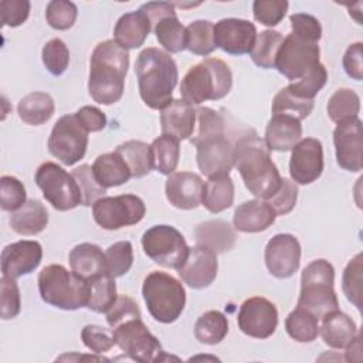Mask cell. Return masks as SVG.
I'll return each instance as SVG.
<instances>
[{"label":"cell","instance_id":"680465c9","mask_svg":"<svg viewBox=\"0 0 363 363\" xmlns=\"http://www.w3.org/2000/svg\"><path fill=\"white\" fill-rule=\"evenodd\" d=\"M1 26L18 27L30 14V1L27 0H3L0 3Z\"/></svg>","mask_w":363,"mask_h":363},{"label":"cell","instance_id":"ffe728a7","mask_svg":"<svg viewBox=\"0 0 363 363\" xmlns=\"http://www.w3.org/2000/svg\"><path fill=\"white\" fill-rule=\"evenodd\" d=\"M217 254L206 247L196 244L194 247L189 248L187 258L177 269V274L190 288L203 289L213 284L217 277Z\"/></svg>","mask_w":363,"mask_h":363},{"label":"cell","instance_id":"484cf974","mask_svg":"<svg viewBox=\"0 0 363 363\" xmlns=\"http://www.w3.org/2000/svg\"><path fill=\"white\" fill-rule=\"evenodd\" d=\"M301 121L285 115H272L267 125L264 140L269 150L288 152L301 140Z\"/></svg>","mask_w":363,"mask_h":363},{"label":"cell","instance_id":"4316f807","mask_svg":"<svg viewBox=\"0 0 363 363\" xmlns=\"http://www.w3.org/2000/svg\"><path fill=\"white\" fill-rule=\"evenodd\" d=\"M69 267L72 272L85 281L108 272L105 252L91 242L78 244L69 251Z\"/></svg>","mask_w":363,"mask_h":363},{"label":"cell","instance_id":"f35d334b","mask_svg":"<svg viewBox=\"0 0 363 363\" xmlns=\"http://www.w3.org/2000/svg\"><path fill=\"white\" fill-rule=\"evenodd\" d=\"M282 41V34L274 30H264L259 34H257L254 47L250 51L252 62L265 69L275 68L277 54L279 51Z\"/></svg>","mask_w":363,"mask_h":363},{"label":"cell","instance_id":"d6986e66","mask_svg":"<svg viewBox=\"0 0 363 363\" xmlns=\"http://www.w3.org/2000/svg\"><path fill=\"white\" fill-rule=\"evenodd\" d=\"M257 38L254 23L244 18H223L214 26L216 47L233 55L250 54Z\"/></svg>","mask_w":363,"mask_h":363},{"label":"cell","instance_id":"91938a15","mask_svg":"<svg viewBox=\"0 0 363 363\" xmlns=\"http://www.w3.org/2000/svg\"><path fill=\"white\" fill-rule=\"evenodd\" d=\"M363 44L359 41V43H354V44H350L343 55V60H342V64H343V68L346 71V74L356 79V81H362L363 79V64H362V57H363Z\"/></svg>","mask_w":363,"mask_h":363},{"label":"cell","instance_id":"8992f818","mask_svg":"<svg viewBox=\"0 0 363 363\" xmlns=\"http://www.w3.org/2000/svg\"><path fill=\"white\" fill-rule=\"evenodd\" d=\"M38 291L41 299L64 311H75L88 303V281L68 271L64 265L51 264L38 274Z\"/></svg>","mask_w":363,"mask_h":363},{"label":"cell","instance_id":"836d02e7","mask_svg":"<svg viewBox=\"0 0 363 363\" xmlns=\"http://www.w3.org/2000/svg\"><path fill=\"white\" fill-rule=\"evenodd\" d=\"M159 44L169 52L186 50V27L179 21L177 14L163 16L152 24Z\"/></svg>","mask_w":363,"mask_h":363},{"label":"cell","instance_id":"f6af8a7d","mask_svg":"<svg viewBox=\"0 0 363 363\" xmlns=\"http://www.w3.org/2000/svg\"><path fill=\"white\" fill-rule=\"evenodd\" d=\"M106 269L113 278L122 277L129 272L133 264V248L130 241H118L108 247L106 252Z\"/></svg>","mask_w":363,"mask_h":363},{"label":"cell","instance_id":"7dc6e473","mask_svg":"<svg viewBox=\"0 0 363 363\" xmlns=\"http://www.w3.org/2000/svg\"><path fill=\"white\" fill-rule=\"evenodd\" d=\"M43 64L47 71L55 77L64 74L69 64V50L67 44L60 38L50 40L41 51Z\"/></svg>","mask_w":363,"mask_h":363},{"label":"cell","instance_id":"f1b7e54d","mask_svg":"<svg viewBox=\"0 0 363 363\" xmlns=\"http://www.w3.org/2000/svg\"><path fill=\"white\" fill-rule=\"evenodd\" d=\"M196 244L216 254L230 251L237 240L234 228L224 220H208L200 223L194 230Z\"/></svg>","mask_w":363,"mask_h":363},{"label":"cell","instance_id":"6da1fadb","mask_svg":"<svg viewBox=\"0 0 363 363\" xmlns=\"http://www.w3.org/2000/svg\"><path fill=\"white\" fill-rule=\"evenodd\" d=\"M199 130L191 138L197 149V166L210 177L230 176L234 166V145L225 135V121L214 109L201 106L196 111Z\"/></svg>","mask_w":363,"mask_h":363},{"label":"cell","instance_id":"ee69618b","mask_svg":"<svg viewBox=\"0 0 363 363\" xmlns=\"http://www.w3.org/2000/svg\"><path fill=\"white\" fill-rule=\"evenodd\" d=\"M362 252L356 254L346 265L342 277V289L349 302L362 309Z\"/></svg>","mask_w":363,"mask_h":363},{"label":"cell","instance_id":"6f0895ef","mask_svg":"<svg viewBox=\"0 0 363 363\" xmlns=\"http://www.w3.org/2000/svg\"><path fill=\"white\" fill-rule=\"evenodd\" d=\"M289 21L292 27L291 33L294 35L312 43H319L322 37V26L316 17L306 13H295L289 16Z\"/></svg>","mask_w":363,"mask_h":363},{"label":"cell","instance_id":"9c48e42d","mask_svg":"<svg viewBox=\"0 0 363 363\" xmlns=\"http://www.w3.org/2000/svg\"><path fill=\"white\" fill-rule=\"evenodd\" d=\"M35 183L41 189L44 199L58 211H68L82 204L77 180L54 162H45L37 169Z\"/></svg>","mask_w":363,"mask_h":363},{"label":"cell","instance_id":"83f0119b","mask_svg":"<svg viewBox=\"0 0 363 363\" xmlns=\"http://www.w3.org/2000/svg\"><path fill=\"white\" fill-rule=\"evenodd\" d=\"M319 333L329 347L346 349L357 335V326L349 315L336 309L322 318Z\"/></svg>","mask_w":363,"mask_h":363},{"label":"cell","instance_id":"11a10c76","mask_svg":"<svg viewBox=\"0 0 363 363\" xmlns=\"http://www.w3.org/2000/svg\"><path fill=\"white\" fill-rule=\"evenodd\" d=\"M135 318H140V311L138 303L128 295H119L113 305L106 311V322L111 329Z\"/></svg>","mask_w":363,"mask_h":363},{"label":"cell","instance_id":"74e56055","mask_svg":"<svg viewBox=\"0 0 363 363\" xmlns=\"http://www.w3.org/2000/svg\"><path fill=\"white\" fill-rule=\"evenodd\" d=\"M89 295L86 308L96 313H106L118 298L115 278L108 272L88 281Z\"/></svg>","mask_w":363,"mask_h":363},{"label":"cell","instance_id":"7a4b0ae2","mask_svg":"<svg viewBox=\"0 0 363 363\" xmlns=\"http://www.w3.org/2000/svg\"><path fill=\"white\" fill-rule=\"evenodd\" d=\"M269 152L257 133L244 135L234 143V166L248 191L261 200L272 197L282 182Z\"/></svg>","mask_w":363,"mask_h":363},{"label":"cell","instance_id":"9a60e30c","mask_svg":"<svg viewBox=\"0 0 363 363\" xmlns=\"http://www.w3.org/2000/svg\"><path fill=\"white\" fill-rule=\"evenodd\" d=\"M240 330L255 339H267L275 333L278 326L277 306L264 296L245 299L237 316Z\"/></svg>","mask_w":363,"mask_h":363},{"label":"cell","instance_id":"44dd1931","mask_svg":"<svg viewBox=\"0 0 363 363\" xmlns=\"http://www.w3.org/2000/svg\"><path fill=\"white\" fill-rule=\"evenodd\" d=\"M43 247L34 240H21L6 245L1 251L3 277L17 279L33 272L41 262Z\"/></svg>","mask_w":363,"mask_h":363},{"label":"cell","instance_id":"f546056e","mask_svg":"<svg viewBox=\"0 0 363 363\" xmlns=\"http://www.w3.org/2000/svg\"><path fill=\"white\" fill-rule=\"evenodd\" d=\"M48 224V213L40 200L30 199L11 213L10 227L20 235H35Z\"/></svg>","mask_w":363,"mask_h":363},{"label":"cell","instance_id":"94428289","mask_svg":"<svg viewBox=\"0 0 363 363\" xmlns=\"http://www.w3.org/2000/svg\"><path fill=\"white\" fill-rule=\"evenodd\" d=\"M78 121L88 132H99L106 126L105 113L96 106L85 105L75 112Z\"/></svg>","mask_w":363,"mask_h":363},{"label":"cell","instance_id":"d4e9b609","mask_svg":"<svg viewBox=\"0 0 363 363\" xmlns=\"http://www.w3.org/2000/svg\"><path fill=\"white\" fill-rule=\"evenodd\" d=\"M152 30L150 20L139 9L136 11L125 13L119 17L113 28L115 41L125 50H132L143 45Z\"/></svg>","mask_w":363,"mask_h":363},{"label":"cell","instance_id":"603a6c76","mask_svg":"<svg viewBox=\"0 0 363 363\" xmlns=\"http://www.w3.org/2000/svg\"><path fill=\"white\" fill-rule=\"evenodd\" d=\"M196 125V109L183 99H172L162 109L160 128L162 135H169L177 140L189 139L193 135Z\"/></svg>","mask_w":363,"mask_h":363},{"label":"cell","instance_id":"8fae6325","mask_svg":"<svg viewBox=\"0 0 363 363\" xmlns=\"http://www.w3.org/2000/svg\"><path fill=\"white\" fill-rule=\"evenodd\" d=\"M112 330L116 346L132 360L147 363L167 359L159 339L150 333L140 318L126 320Z\"/></svg>","mask_w":363,"mask_h":363},{"label":"cell","instance_id":"4dcf8cb0","mask_svg":"<svg viewBox=\"0 0 363 363\" xmlns=\"http://www.w3.org/2000/svg\"><path fill=\"white\" fill-rule=\"evenodd\" d=\"M92 172L96 182L105 189L121 186L132 177L128 164L116 150L99 155L92 164Z\"/></svg>","mask_w":363,"mask_h":363},{"label":"cell","instance_id":"bcb514c9","mask_svg":"<svg viewBox=\"0 0 363 363\" xmlns=\"http://www.w3.org/2000/svg\"><path fill=\"white\" fill-rule=\"evenodd\" d=\"M328 81V71L323 64H316L311 71H308L301 79L291 82L288 89L295 95L306 99H313L315 95L325 86Z\"/></svg>","mask_w":363,"mask_h":363},{"label":"cell","instance_id":"f907efd6","mask_svg":"<svg viewBox=\"0 0 363 363\" xmlns=\"http://www.w3.org/2000/svg\"><path fill=\"white\" fill-rule=\"evenodd\" d=\"M27 201L24 184L13 176H3L0 179V206L6 211H16Z\"/></svg>","mask_w":363,"mask_h":363},{"label":"cell","instance_id":"52a82bcc","mask_svg":"<svg viewBox=\"0 0 363 363\" xmlns=\"http://www.w3.org/2000/svg\"><path fill=\"white\" fill-rule=\"evenodd\" d=\"M333 285L335 268L329 261L319 258L309 262L301 275L298 306L312 313L318 320L326 313L339 309V301Z\"/></svg>","mask_w":363,"mask_h":363},{"label":"cell","instance_id":"d6a6232c","mask_svg":"<svg viewBox=\"0 0 363 363\" xmlns=\"http://www.w3.org/2000/svg\"><path fill=\"white\" fill-rule=\"evenodd\" d=\"M234 203V183L230 176L210 177L201 193V204L210 213H221Z\"/></svg>","mask_w":363,"mask_h":363},{"label":"cell","instance_id":"816d5d0a","mask_svg":"<svg viewBox=\"0 0 363 363\" xmlns=\"http://www.w3.org/2000/svg\"><path fill=\"white\" fill-rule=\"evenodd\" d=\"M21 299L20 289L13 278L1 277L0 279V316L1 319H13L20 313Z\"/></svg>","mask_w":363,"mask_h":363},{"label":"cell","instance_id":"ab89813d","mask_svg":"<svg viewBox=\"0 0 363 363\" xmlns=\"http://www.w3.org/2000/svg\"><path fill=\"white\" fill-rule=\"evenodd\" d=\"M286 333L299 343L313 342L319 335L318 319L301 306H296L285 319Z\"/></svg>","mask_w":363,"mask_h":363},{"label":"cell","instance_id":"7bdbcfd3","mask_svg":"<svg viewBox=\"0 0 363 363\" xmlns=\"http://www.w3.org/2000/svg\"><path fill=\"white\" fill-rule=\"evenodd\" d=\"M326 109L330 121L336 123L345 119L357 118L360 111V98L353 89L340 88L329 98Z\"/></svg>","mask_w":363,"mask_h":363},{"label":"cell","instance_id":"d590c367","mask_svg":"<svg viewBox=\"0 0 363 363\" xmlns=\"http://www.w3.org/2000/svg\"><path fill=\"white\" fill-rule=\"evenodd\" d=\"M228 333V320L220 311H207L196 320L194 336L200 343L217 345Z\"/></svg>","mask_w":363,"mask_h":363},{"label":"cell","instance_id":"5bb4252c","mask_svg":"<svg viewBox=\"0 0 363 363\" xmlns=\"http://www.w3.org/2000/svg\"><path fill=\"white\" fill-rule=\"evenodd\" d=\"M320 48L318 43L299 38L289 33L277 54L275 68L286 79L295 82L319 64Z\"/></svg>","mask_w":363,"mask_h":363},{"label":"cell","instance_id":"30bf717a","mask_svg":"<svg viewBox=\"0 0 363 363\" xmlns=\"http://www.w3.org/2000/svg\"><path fill=\"white\" fill-rule=\"evenodd\" d=\"M142 247L153 262L173 269H179L189 254V245L182 233L167 224L147 228L142 235Z\"/></svg>","mask_w":363,"mask_h":363},{"label":"cell","instance_id":"ac0fdd59","mask_svg":"<svg viewBox=\"0 0 363 363\" xmlns=\"http://www.w3.org/2000/svg\"><path fill=\"white\" fill-rule=\"evenodd\" d=\"M265 265L271 275L284 279L292 277L301 264V244L292 234H277L265 247Z\"/></svg>","mask_w":363,"mask_h":363},{"label":"cell","instance_id":"2e32d148","mask_svg":"<svg viewBox=\"0 0 363 363\" xmlns=\"http://www.w3.org/2000/svg\"><path fill=\"white\" fill-rule=\"evenodd\" d=\"M333 145L337 164L347 172H360L363 167L362 121L350 118L339 122L333 130Z\"/></svg>","mask_w":363,"mask_h":363},{"label":"cell","instance_id":"681fc988","mask_svg":"<svg viewBox=\"0 0 363 363\" xmlns=\"http://www.w3.org/2000/svg\"><path fill=\"white\" fill-rule=\"evenodd\" d=\"M78 16V9L72 1L52 0L47 4L45 18L50 27L55 30H68L74 26Z\"/></svg>","mask_w":363,"mask_h":363},{"label":"cell","instance_id":"277c9868","mask_svg":"<svg viewBox=\"0 0 363 363\" xmlns=\"http://www.w3.org/2000/svg\"><path fill=\"white\" fill-rule=\"evenodd\" d=\"M135 72L140 98L149 108L162 111L172 102L179 71L169 52L155 47L142 50L135 62Z\"/></svg>","mask_w":363,"mask_h":363},{"label":"cell","instance_id":"1f68e13d","mask_svg":"<svg viewBox=\"0 0 363 363\" xmlns=\"http://www.w3.org/2000/svg\"><path fill=\"white\" fill-rule=\"evenodd\" d=\"M17 111L23 122L38 126L51 119L55 111V104L52 96L47 92H31L20 99Z\"/></svg>","mask_w":363,"mask_h":363},{"label":"cell","instance_id":"ba28073f","mask_svg":"<svg viewBox=\"0 0 363 363\" xmlns=\"http://www.w3.org/2000/svg\"><path fill=\"white\" fill-rule=\"evenodd\" d=\"M142 295L149 313L160 323L174 322L186 305V291L182 282L162 271H152L146 275Z\"/></svg>","mask_w":363,"mask_h":363},{"label":"cell","instance_id":"4fadbf2b","mask_svg":"<svg viewBox=\"0 0 363 363\" xmlns=\"http://www.w3.org/2000/svg\"><path fill=\"white\" fill-rule=\"evenodd\" d=\"M145 214V203L135 194L101 197L92 204L94 220L104 230H119L135 225L143 220Z\"/></svg>","mask_w":363,"mask_h":363},{"label":"cell","instance_id":"3957f363","mask_svg":"<svg viewBox=\"0 0 363 363\" xmlns=\"http://www.w3.org/2000/svg\"><path fill=\"white\" fill-rule=\"evenodd\" d=\"M129 68V52L115 40H106L92 51L88 91L91 98L101 105L118 102L125 89Z\"/></svg>","mask_w":363,"mask_h":363},{"label":"cell","instance_id":"e575fe53","mask_svg":"<svg viewBox=\"0 0 363 363\" xmlns=\"http://www.w3.org/2000/svg\"><path fill=\"white\" fill-rule=\"evenodd\" d=\"M128 164L132 177H143L153 169L150 145L142 140H128L115 149Z\"/></svg>","mask_w":363,"mask_h":363},{"label":"cell","instance_id":"60d3db41","mask_svg":"<svg viewBox=\"0 0 363 363\" xmlns=\"http://www.w3.org/2000/svg\"><path fill=\"white\" fill-rule=\"evenodd\" d=\"M186 48L196 55H208L216 50L214 24L208 20H196L186 27Z\"/></svg>","mask_w":363,"mask_h":363},{"label":"cell","instance_id":"cb8c5ba5","mask_svg":"<svg viewBox=\"0 0 363 363\" xmlns=\"http://www.w3.org/2000/svg\"><path fill=\"white\" fill-rule=\"evenodd\" d=\"M275 217L277 214L267 201L255 199L244 201L235 208L233 223L234 228L241 233H259L271 227Z\"/></svg>","mask_w":363,"mask_h":363},{"label":"cell","instance_id":"f5cc1de1","mask_svg":"<svg viewBox=\"0 0 363 363\" xmlns=\"http://www.w3.org/2000/svg\"><path fill=\"white\" fill-rule=\"evenodd\" d=\"M288 6L286 0H255L252 3L254 18L267 27H274L285 17Z\"/></svg>","mask_w":363,"mask_h":363},{"label":"cell","instance_id":"e0dca14e","mask_svg":"<svg viewBox=\"0 0 363 363\" xmlns=\"http://www.w3.org/2000/svg\"><path fill=\"white\" fill-rule=\"evenodd\" d=\"M289 174L296 184H311L323 172V147L315 138L301 139L292 149Z\"/></svg>","mask_w":363,"mask_h":363},{"label":"cell","instance_id":"9f6ffc18","mask_svg":"<svg viewBox=\"0 0 363 363\" xmlns=\"http://www.w3.org/2000/svg\"><path fill=\"white\" fill-rule=\"evenodd\" d=\"M298 200V187L289 179H282L278 191L267 200L277 216H285L292 211Z\"/></svg>","mask_w":363,"mask_h":363},{"label":"cell","instance_id":"7402d4cb","mask_svg":"<svg viewBox=\"0 0 363 363\" xmlns=\"http://www.w3.org/2000/svg\"><path fill=\"white\" fill-rule=\"evenodd\" d=\"M203 179L191 172H173L166 180V197L180 210H193L201 204Z\"/></svg>","mask_w":363,"mask_h":363},{"label":"cell","instance_id":"b9f144b4","mask_svg":"<svg viewBox=\"0 0 363 363\" xmlns=\"http://www.w3.org/2000/svg\"><path fill=\"white\" fill-rule=\"evenodd\" d=\"M313 109V99H306L295 95L288 89L282 88L274 98L271 111L272 115H285L298 121L305 119Z\"/></svg>","mask_w":363,"mask_h":363},{"label":"cell","instance_id":"8d00e7d4","mask_svg":"<svg viewBox=\"0 0 363 363\" xmlns=\"http://www.w3.org/2000/svg\"><path fill=\"white\" fill-rule=\"evenodd\" d=\"M179 142L180 140L169 135H160L152 142L150 149L153 157V169L167 176L176 170L180 157Z\"/></svg>","mask_w":363,"mask_h":363},{"label":"cell","instance_id":"7c38bea8","mask_svg":"<svg viewBox=\"0 0 363 363\" xmlns=\"http://www.w3.org/2000/svg\"><path fill=\"white\" fill-rule=\"evenodd\" d=\"M88 133L75 113L64 115L50 133L48 152L65 166H72L85 156Z\"/></svg>","mask_w":363,"mask_h":363},{"label":"cell","instance_id":"5b68a950","mask_svg":"<svg viewBox=\"0 0 363 363\" xmlns=\"http://www.w3.org/2000/svg\"><path fill=\"white\" fill-rule=\"evenodd\" d=\"M233 86L230 67L218 58H204L193 65L182 79V99L190 105L224 98Z\"/></svg>","mask_w":363,"mask_h":363},{"label":"cell","instance_id":"db71d44e","mask_svg":"<svg viewBox=\"0 0 363 363\" xmlns=\"http://www.w3.org/2000/svg\"><path fill=\"white\" fill-rule=\"evenodd\" d=\"M81 339L84 345L96 354H102L116 345L113 330L102 328L99 325L84 326L81 330Z\"/></svg>","mask_w":363,"mask_h":363},{"label":"cell","instance_id":"c3c4849f","mask_svg":"<svg viewBox=\"0 0 363 363\" xmlns=\"http://www.w3.org/2000/svg\"><path fill=\"white\" fill-rule=\"evenodd\" d=\"M71 174L74 176V179L79 186L81 196H82V206H86V207L92 206L96 200L104 197V194L106 193V189L96 182L92 172V166L81 164L77 169H74Z\"/></svg>","mask_w":363,"mask_h":363}]
</instances>
